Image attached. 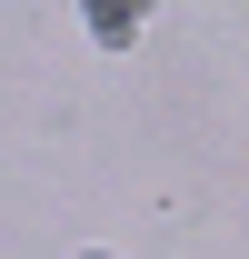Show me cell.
I'll use <instances>...</instances> for the list:
<instances>
[{
  "mask_svg": "<svg viewBox=\"0 0 249 259\" xmlns=\"http://www.w3.org/2000/svg\"><path fill=\"white\" fill-rule=\"evenodd\" d=\"M80 20H90L100 50H140V30H150V0H80Z\"/></svg>",
  "mask_w": 249,
  "mask_h": 259,
  "instance_id": "cell-1",
  "label": "cell"
},
{
  "mask_svg": "<svg viewBox=\"0 0 249 259\" xmlns=\"http://www.w3.org/2000/svg\"><path fill=\"white\" fill-rule=\"evenodd\" d=\"M80 259H110V249H80Z\"/></svg>",
  "mask_w": 249,
  "mask_h": 259,
  "instance_id": "cell-2",
  "label": "cell"
}]
</instances>
